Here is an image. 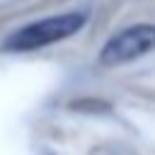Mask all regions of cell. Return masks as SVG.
<instances>
[{
    "label": "cell",
    "instance_id": "cell-1",
    "mask_svg": "<svg viewBox=\"0 0 155 155\" xmlns=\"http://www.w3.org/2000/svg\"><path fill=\"white\" fill-rule=\"evenodd\" d=\"M85 24H87V12L51 15V17L29 22V24L15 29L12 34H7L5 41H2V51H12V53L36 51V48L51 46L56 41H63V39L78 34Z\"/></svg>",
    "mask_w": 155,
    "mask_h": 155
},
{
    "label": "cell",
    "instance_id": "cell-2",
    "mask_svg": "<svg viewBox=\"0 0 155 155\" xmlns=\"http://www.w3.org/2000/svg\"><path fill=\"white\" fill-rule=\"evenodd\" d=\"M155 48V24H133L116 31L99 51V63L104 68H116L131 63Z\"/></svg>",
    "mask_w": 155,
    "mask_h": 155
}]
</instances>
